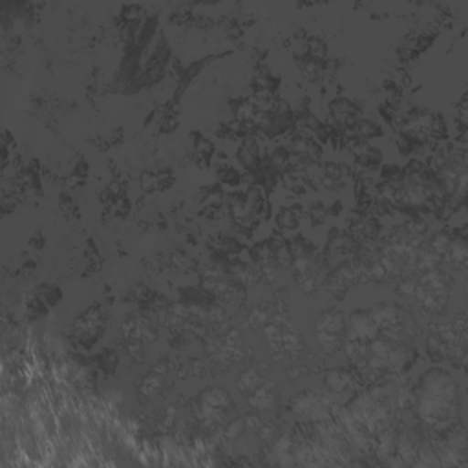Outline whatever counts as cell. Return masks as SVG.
Masks as SVG:
<instances>
[{
    "instance_id": "obj_1",
    "label": "cell",
    "mask_w": 468,
    "mask_h": 468,
    "mask_svg": "<svg viewBox=\"0 0 468 468\" xmlns=\"http://www.w3.org/2000/svg\"><path fill=\"white\" fill-rule=\"evenodd\" d=\"M455 382L444 371H430L422 375L419 393V411L424 420L435 428L446 426L455 413Z\"/></svg>"
}]
</instances>
